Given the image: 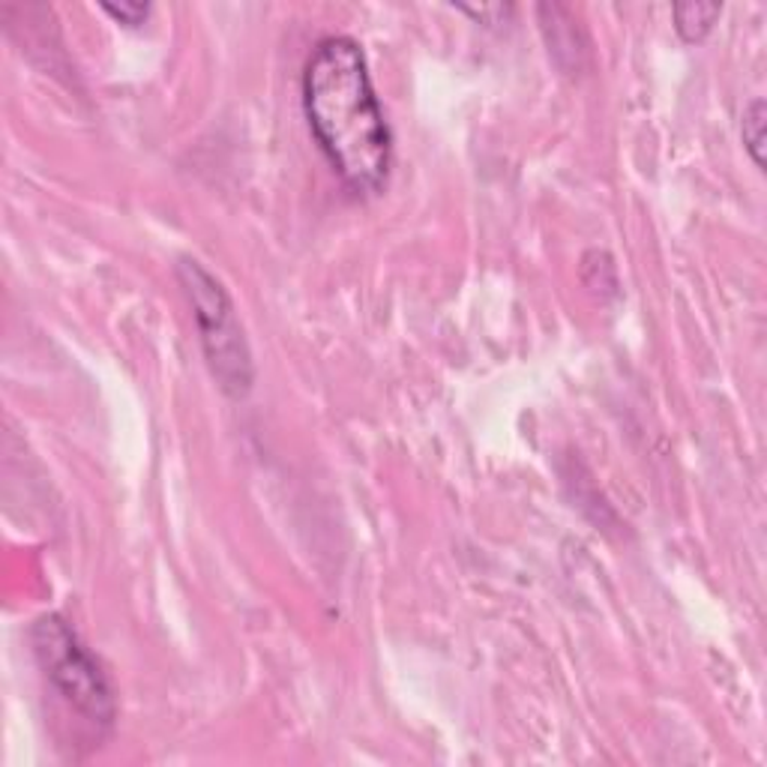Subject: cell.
<instances>
[{
  "label": "cell",
  "mask_w": 767,
  "mask_h": 767,
  "mask_svg": "<svg viewBox=\"0 0 767 767\" xmlns=\"http://www.w3.org/2000/svg\"><path fill=\"white\" fill-rule=\"evenodd\" d=\"M765 117L767 105L762 97H755V100L743 109L741 136L743 144H746V153L753 156L755 168H765Z\"/></svg>",
  "instance_id": "5"
},
{
  "label": "cell",
  "mask_w": 767,
  "mask_h": 767,
  "mask_svg": "<svg viewBox=\"0 0 767 767\" xmlns=\"http://www.w3.org/2000/svg\"><path fill=\"white\" fill-rule=\"evenodd\" d=\"M177 279L192 303L201 348H204L213 378L228 397L243 399L255 381V366H252L249 342L237 322L235 303L228 298L225 285L196 259H184L177 264Z\"/></svg>",
  "instance_id": "2"
},
{
  "label": "cell",
  "mask_w": 767,
  "mask_h": 767,
  "mask_svg": "<svg viewBox=\"0 0 767 767\" xmlns=\"http://www.w3.org/2000/svg\"><path fill=\"white\" fill-rule=\"evenodd\" d=\"M34 654L46 671L49 683L63 695V702L81 714L87 722L109 729L117 717L114 687L100 666V659L90 654L78 632L61 615H46L30 630Z\"/></svg>",
  "instance_id": "3"
},
{
  "label": "cell",
  "mask_w": 767,
  "mask_h": 767,
  "mask_svg": "<svg viewBox=\"0 0 767 767\" xmlns=\"http://www.w3.org/2000/svg\"><path fill=\"white\" fill-rule=\"evenodd\" d=\"M675 30L683 42H702L714 30L722 7L719 3H678L675 10Z\"/></svg>",
  "instance_id": "4"
},
{
  "label": "cell",
  "mask_w": 767,
  "mask_h": 767,
  "mask_svg": "<svg viewBox=\"0 0 767 767\" xmlns=\"http://www.w3.org/2000/svg\"><path fill=\"white\" fill-rule=\"evenodd\" d=\"M303 112L348 192L378 196L393 168V136L354 39L327 37L312 49L303 66Z\"/></svg>",
  "instance_id": "1"
},
{
  "label": "cell",
  "mask_w": 767,
  "mask_h": 767,
  "mask_svg": "<svg viewBox=\"0 0 767 767\" xmlns=\"http://www.w3.org/2000/svg\"><path fill=\"white\" fill-rule=\"evenodd\" d=\"M102 13L112 15L114 22L126 27H141L148 22L150 7L148 3H102Z\"/></svg>",
  "instance_id": "6"
},
{
  "label": "cell",
  "mask_w": 767,
  "mask_h": 767,
  "mask_svg": "<svg viewBox=\"0 0 767 767\" xmlns=\"http://www.w3.org/2000/svg\"><path fill=\"white\" fill-rule=\"evenodd\" d=\"M462 13L477 18L480 25H504L510 15H513V7H504V3H495V7H458Z\"/></svg>",
  "instance_id": "7"
}]
</instances>
